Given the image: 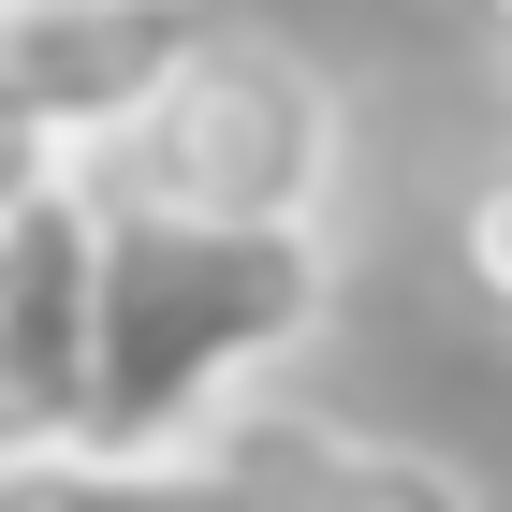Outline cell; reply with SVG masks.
Masks as SVG:
<instances>
[{
  "mask_svg": "<svg viewBox=\"0 0 512 512\" xmlns=\"http://www.w3.org/2000/svg\"><path fill=\"white\" fill-rule=\"evenodd\" d=\"M469 15H483V44H498V59H512V0H469Z\"/></svg>",
  "mask_w": 512,
  "mask_h": 512,
  "instance_id": "obj_8",
  "label": "cell"
},
{
  "mask_svg": "<svg viewBox=\"0 0 512 512\" xmlns=\"http://www.w3.org/2000/svg\"><path fill=\"white\" fill-rule=\"evenodd\" d=\"M103 176H59L30 220H0V469H44L88 439V366H103Z\"/></svg>",
  "mask_w": 512,
  "mask_h": 512,
  "instance_id": "obj_3",
  "label": "cell"
},
{
  "mask_svg": "<svg viewBox=\"0 0 512 512\" xmlns=\"http://www.w3.org/2000/svg\"><path fill=\"white\" fill-rule=\"evenodd\" d=\"M59 176H88V161H59V147H44L30 118H0V220H30V205L59 191Z\"/></svg>",
  "mask_w": 512,
  "mask_h": 512,
  "instance_id": "obj_7",
  "label": "cell"
},
{
  "mask_svg": "<svg viewBox=\"0 0 512 512\" xmlns=\"http://www.w3.org/2000/svg\"><path fill=\"white\" fill-rule=\"evenodd\" d=\"M220 483H235V512H483V483L454 454L352 439V425H308V410H249L220 439Z\"/></svg>",
  "mask_w": 512,
  "mask_h": 512,
  "instance_id": "obj_5",
  "label": "cell"
},
{
  "mask_svg": "<svg viewBox=\"0 0 512 512\" xmlns=\"http://www.w3.org/2000/svg\"><path fill=\"white\" fill-rule=\"evenodd\" d=\"M220 30H235L220 0H44V15H0V118H30L59 161H103Z\"/></svg>",
  "mask_w": 512,
  "mask_h": 512,
  "instance_id": "obj_4",
  "label": "cell"
},
{
  "mask_svg": "<svg viewBox=\"0 0 512 512\" xmlns=\"http://www.w3.org/2000/svg\"><path fill=\"white\" fill-rule=\"evenodd\" d=\"M337 161H352V118H337L322 59H293L278 30H220L88 176H103V205H147V220L322 235L337 220Z\"/></svg>",
  "mask_w": 512,
  "mask_h": 512,
  "instance_id": "obj_2",
  "label": "cell"
},
{
  "mask_svg": "<svg viewBox=\"0 0 512 512\" xmlns=\"http://www.w3.org/2000/svg\"><path fill=\"white\" fill-rule=\"evenodd\" d=\"M0 15H44V0H0Z\"/></svg>",
  "mask_w": 512,
  "mask_h": 512,
  "instance_id": "obj_9",
  "label": "cell"
},
{
  "mask_svg": "<svg viewBox=\"0 0 512 512\" xmlns=\"http://www.w3.org/2000/svg\"><path fill=\"white\" fill-rule=\"evenodd\" d=\"M454 278H469V308H483V322L512 337V161L483 176L469 205H454Z\"/></svg>",
  "mask_w": 512,
  "mask_h": 512,
  "instance_id": "obj_6",
  "label": "cell"
},
{
  "mask_svg": "<svg viewBox=\"0 0 512 512\" xmlns=\"http://www.w3.org/2000/svg\"><path fill=\"white\" fill-rule=\"evenodd\" d=\"M337 322V220L322 235H220L118 205L103 235V366H88V469H205ZM59 469V454H44Z\"/></svg>",
  "mask_w": 512,
  "mask_h": 512,
  "instance_id": "obj_1",
  "label": "cell"
}]
</instances>
